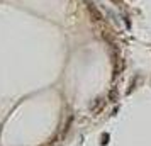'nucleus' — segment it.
I'll return each instance as SVG.
<instances>
[{"label": "nucleus", "instance_id": "1", "mask_svg": "<svg viewBox=\"0 0 151 146\" xmlns=\"http://www.w3.org/2000/svg\"><path fill=\"white\" fill-rule=\"evenodd\" d=\"M87 9H88V12H90V15H92V19L93 21H97V22H102L104 21V15L100 14V10L90 2V0H87Z\"/></svg>", "mask_w": 151, "mask_h": 146}, {"label": "nucleus", "instance_id": "2", "mask_svg": "<svg viewBox=\"0 0 151 146\" xmlns=\"http://www.w3.org/2000/svg\"><path fill=\"white\" fill-rule=\"evenodd\" d=\"M109 100L110 102H117V90L116 88H112V90L109 92Z\"/></svg>", "mask_w": 151, "mask_h": 146}, {"label": "nucleus", "instance_id": "3", "mask_svg": "<svg viewBox=\"0 0 151 146\" xmlns=\"http://www.w3.org/2000/svg\"><path fill=\"white\" fill-rule=\"evenodd\" d=\"M107 139H109V136H107V134H104V136H102V143H104V145L107 143Z\"/></svg>", "mask_w": 151, "mask_h": 146}, {"label": "nucleus", "instance_id": "4", "mask_svg": "<svg viewBox=\"0 0 151 146\" xmlns=\"http://www.w3.org/2000/svg\"><path fill=\"white\" fill-rule=\"evenodd\" d=\"M112 2H114V4H119V0H112Z\"/></svg>", "mask_w": 151, "mask_h": 146}]
</instances>
